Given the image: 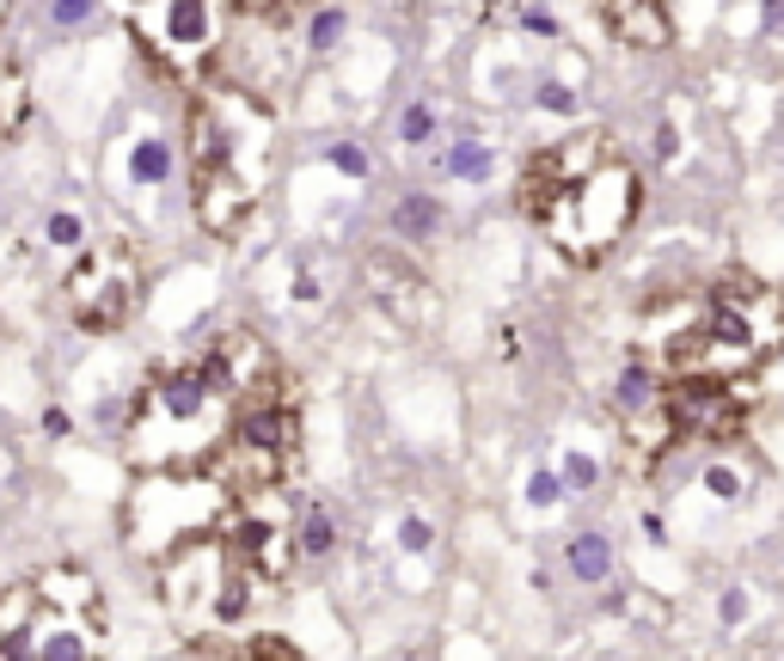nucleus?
Listing matches in <instances>:
<instances>
[{
    "label": "nucleus",
    "mask_w": 784,
    "mask_h": 661,
    "mask_svg": "<svg viewBox=\"0 0 784 661\" xmlns=\"http://www.w3.org/2000/svg\"><path fill=\"white\" fill-rule=\"evenodd\" d=\"M644 209V178L600 135H571L521 166V214L571 264H607Z\"/></svg>",
    "instance_id": "f257e3e1"
},
{
    "label": "nucleus",
    "mask_w": 784,
    "mask_h": 661,
    "mask_svg": "<svg viewBox=\"0 0 784 661\" xmlns=\"http://www.w3.org/2000/svg\"><path fill=\"white\" fill-rule=\"evenodd\" d=\"M784 344V294L772 282L730 270L704 294L699 325L668 344V374H704V380H754Z\"/></svg>",
    "instance_id": "f03ea898"
},
{
    "label": "nucleus",
    "mask_w": 784,
    "mask_h": 661,
    "mask_svg": "<svg viewBox=\"0 0 784 661\" xmlns=\"http://www.w3.org/2000/svg\"><path fill=\"white\" fill-rule=\"evenodd\" d=\"M227 405L215 392V380L202 374V361H173V368H154L142 386L129 392V460L142 465H202V453L221 441Z\"/></svg>",
    "instance_id": "7ed1b4c3"
},
{
    "label": "nucleus",
    "mask_w": 784,
    "mask_h": 661,
    "mask_svg": "<svg viewBox=\"0 0 784 661\" xmlns=\"http://www.w3.org/2000/svg\"><path fill=\"white\" fill-rule=\"evenodd\" d=\"M160 595L173 619L185 625H240L264 588L252 583L245 557L227 545L221 527H202L178 539L173 552H160Z\"/></svg>",
    "instance_id": "20e7f679"
},
{
    "label": "nucleus",
    "mask_w": 784,
    "mask_h": 661,
    "mask_svg": "<svg viewBox=\"0 0 784 661\" xmlns=\"http://www.w3.org/2000/svg\"><path fill=\"white\" fill-rule=\"evenodd\" d=\"M301 465V410L282 398H258V405H240L227 417L221 441L202 453V472L227 490V496H252V490H270Z\"/></svg>",
    "instance_id": "39448f33"
},
{
    "label": "nucleus",
    "mask_w": 784,
    "mask_h": 661,
    "mask_svg": "<svg viewBox=\"0 0 784 661\" xmlns=\"http://www.w3.org/2000/svg\"><path fill=\"white\" fill-rule=\"evenodd\" d=\"M62 306L93 337L129 325L135 306H142V252H135V239L123 233L86 239L62 270Z\"/></svg>",
    "instance_id": "423d86ee"
},
{
    "label": "nucleus",
    "mask_w": 784,
    "mask_h": 661,
    "mask_svg": "<svg viewBox=\"0 0 784 661\" xmlns=\"http://www.w3.org/2000/svg\"><path fill=\"white\" fill-rule=\"evenodd\" d=\"M129 31L160 74L197 86L221 55V0H129Z\"/></svg>",
    "instance_id": "0eeeda50"
},
{
    "label": "nucleus",
    "mask_w": 784,
    "mask_h": 661,
    "mask_svg": "<svg viewBox=\"0 0 784 661\" xmlns=\"http://www.w3.org/2000/svg\"><path fill=\"white\" fill-rule=\"evenodd\" d=\"M215 527H221L227 545L245 557V569H252V583L264 588V595L289 583L294 564H301V515H294V503L282 496V484L252 490V496H227Z\"/></svg>",
    "instance_id": "6e6552de"
},
{
    "label": "nucleus",
    "mask_w": 784,
    "mask_h": 661,
    "mask_svg": "<svg viewBox=\"0 0 784 661\" xmlns=\"http://www.w3.org/2000/svg\"><path fill=\"white\" fill-rule=\"evenodd\" d=\"M197 361H202V374H209L215 392H221L233 410H240V405H258V398H282V392H289L276 349H270L252 325H227V330H215V344L202 349Z\"/></svg>",
    "instance_id": "1a4fd4ad"
},
{
    "label": "nucleus",
    "mask_w": 784,
    "mask_h": 661,
    "mask_svg": "<svg viewBox=\"0 0 784 661\" xmlns=\"http://www.w3.org/2000/svg\"><path fill=\"white\" fill-rule=\"evenodd\" d=\"M668 398L680 417V441H730L748 423L754 380H704V374H668Z\"/></svg>",
    "instance_id": "9d476101"
},
{
    "label": "nucleus",
    "mask_w": 784,
    "mask_h": 661,
    "mask_svg": "<svg viewBox=\"0 0 784 661\" xmlns=\"http://www.w3.org/2000/svg\"><path fill=\"white\" fill-rule=\"evenodd\" d=\"M190 214L209 239H233L258 209V185L240 172V159H215V166H190Z\"/></svg>",
    "instance_id": "9b49d317"
},
{
    "label": "nucleus",
    "mask_w": 784,
    "mask_h": 661,
    "mask_svg": "<svg viewBox=\"0 0 784 661\" xmlns=\"http://www.w3.org/2000/svg\"><path fill=\"white\" fill-rule=\"evenodd\" d=\"M368 294H374V306H380L393 325H411V330H424L429 313H436V288H429V276L411 264V258H399V252H368Z\"/></svg>",
    "instance_id": "f8f14e48"
},
{
    "label": "nucleus",
    "mask_w": 784,
    "mask_h": 661,
    "mask_svg": "<svg viewBox=\"0 0 784 661\" xmlns=\"http://www.w3.org/2000/svg\"><path fill=\"white\" fill-rule=\"evenodd\" d=\"M600 25L631 50H668L675 43V13L668 0H595Z\"/></svg>",
    "instance_id": "ddd939ff"
},
{
    "label": "nucleus",
    "mask_w": 784,
    "mask_h": 661,
    "mask_svg": "<svg viewBox=\"0 0 784 661\" xmlns=\"http://www.w3.org/2000/svg\"><path fill=\"white\" fill-rule=\"evenodd\" d=\"M98 637H105V619L43 607L38 631H31V661H86L98 655Z\"/></svg>",
    "instance_id": "4468645a"
},
{
    "label": "nucleus",
    "mask_w": 784,
    "mask_h": 661,
    "mask_svg": "<svg viewBox=\"0 0 784 661\" xmlns=\"http://www.w3.org/2000/svg\"><path fill=\"white\" fill-rule=\"evenodd\" d=\"M173 166H178L173 135L135 129L129 141H123V154H117V178H111V185H117V190H135V197H147V190H160L166 178H173Z\"/></svg>",
    "instance_id": "2eb2a0df"
},
{
    "label": "nucleus",
    "mask_w": 784,
    "mask_h": 661,
    "mask_svg": "<svg viewBox=\"0 0 784 661\" xmlns=\"http://www.w3.org/2000/svg\"><path fill=\"white\" fill-rule=\"evenodd\" d=\"M38 619H43L38 576L0 588V661H31V631H38Z\"/></svg>",
    "instance_id": "dca6fc26"
},
{
    "label": "nucleus",
    "mask_w": 784,
    "mask_h": 661,
    "mask_svg": "<svg viewBox=\"0 0 784 661\" xmlns=\"http://www.w3.org/2000/svg\"><path fill=\"white\" fill-rule=\"evenodd\" d=\"M38 595H43V607L105 619V595H98L93 569H81V564H55V569H43V576H38Z\"/></svg>",
    "instance_id": "f3484780"
},
{
    "label": "nucleus",
    "mask_w": 784,
    "mask_h": 661,
    "mask_svg": "<svg viewBox=\"0 0 784 661\" xmlns=\"http://www.w3.org/2000/svg\"><path fill=\"white\" fill-rule=\"evenodd\" d=\"M25 117H31V80L13 55L0 50V141L25 129Z\"/></svg>",
    "instance_id": "a211bd4d"
},
{
    "label": "nucleus",
    "mask_w": 784,
    "mask_h": 661,
    "mask_svg": "<svg viewBox=\"0 0 784 661\" xmlns=\"http://www.w3.org/2000/svg\"><path fill=\"white\" fill-rule=\"evenodd\" d=\"M105 13V0H43V31L50 38H86Z\"/></svg>",
    "instance_id": "6ab92c4d"
},
{
    "label": "nucleus",
    "mask_w": 784,
    "mask_h": 661,
    "mask_svg": "<svg viewBox=\"0 0 784 661\" xmlns=\"http://www.w3.org/2000/svg\"><path fill=\"white\" fill-rule=\"evenodd\" d=\"M86 239H93V233H86V214H81V209H67V202H62V209L43 214V245H50V252L74 258Z\"/></svg>",
    "instance_id": "aec40b11"
},
{
    "label": "nucleus",
    "mask_w": 784,
    "mask_h": 661,
    "mask_svg": "<svg viewBox=\"0 0 784 661\" xmlns=\"http://www.w3.org/2000/svg\"><path fill=\"white\" fill-rule=\"evenodd\" d=\"M607 564H613V552H607V539H600V533L571 539V569L583 576V583H600V576H607Z\"/></svg>",
    "instance_id": "412c9836"
},
{
    "label": "nucleus",
    "mask_w": 784,
    "mask_h": 661,
    "mask_svg": "<svg viewBox=\"0 0 784 661\" xmlns=\"http://www.w3.org/2000/svg\"><path fill=\"white\" fill-rule=\"evenodd\" d=\"M325 552H332V515L301 508V557H325Z\"/></svg>",
    "instance_id": "4be33fe9"
},
{
    "label": "nucleus",
    "mask_w": 784,
    "mask_h": 661,
    "mask_svg": "<svg viewBox=\"0 0 784 661\" xmlns=\"http://www.w3.org/2000/svg\"><path fill=\"white\" fill-rule=\"evenodd\" d=\"M245 655H282V661H294V655H301V649H294L289 643V637H245Z\"/></svg>",
    "instance_id": "5701e85b"
},
{
    "label": "nucleus",
    "mask_w": 784,
    "mask_h": 661,
    "mask_svg": "<svg viewBox=\"0 0 784 661\" xmlns=\"http://www.w3.org/2000/svg\"><path fill=\"white\" fill-rule=\"evenodd\" d=\"M43 436H55V441H67V436H74V417H67V410H62V405H50V410H43Z\"/></svg>",
    "instance_id": "b1692460"
},
{
    "label": "nucleus",
    "mask_w": 784,
    "mask_h": 661,
    "mask_svg": "<svg viewBox=\"0 0 784 661\" xmlns=\"http://www.w3.org/2000/svg\"><path fill=\"white\" fill-rule=\"evenodd\" d=\"M227 13H245V19H264V13H276L282 0H221Z\"/></svg>",
    "instance_id": "393cba45"
},
{
    "label": "nucleus",
    "mask_w": 784,
    "mask_h": 661,
    "mask_svg": "<svg viewBox=\"0 0 784 661\" xmlns=\"http://www.w3.org/2000/svg\"><path fill=\"white\" fill-rule=\"evenodd\" d=\"M337 31H344V19H337V13H320V25H313V43L325 50V43H332Z\"/></svg>",
    "instance_id": "a878e982"
},
{
    "label": "nucleus",
    "mask_w": 784,
    "mask_h": 661,
    "mask_svg": "<svg viewBox=\"0 0 784 661\" xmlns=\"http://www.w3.org/2000/svg\"><path fill=\"white\" fill-rule=\"evenodd\" d=\"M332 159L344 166V172H362V166H368V159H362V147H332Z\"/></svg>",
    "instance_id": "bb28decb"
},
{
    "label": "nucleus",
    "mask_w": 784,
    "mask_h": 661,
    "mask_svg": "<svg viewBox=\"0 0 784 661\" xmlns=\"http://www.w3.org/2000/svg\"><path fill=\"white\" fill-rule=\"evenodd\" d=\"M405 135H411V141H424V135H429V111H424V105H417L411 117H405Z\"/></svg>",
    "instance_id": "cd10ccee"
},
{
    "label": "nucleus",
    "mask_w": 784,
    "mask_h": 661,
    "mask_svg": "<svg viewBox=\"0 0 784 661\" xmlns=\"http://www.w3.org/2000/svg\"><path fill=\"white\" fill-rule=\"evenodd\" d=\"M7 465H13V460H7V448H0V484H7Z\"/></svg>",
    "instance_id": "c85d7f7f"
},
{
    "label": "nucleus",
    "mask_w": 784,
    "mask_h": 661,
    "mask_svg": "<svg viewBox=\"0 0 784 661\" xmlns=\"http://www.w3.org/2000/svg\"><path fill=\"white\" fill-rule=\"evenodd\" d=\"M7 13H13V0H0V25H7Z\"/></svg>",
    "instance_id": "c756f323"
}]
</instances>
